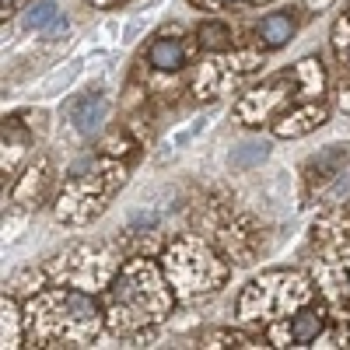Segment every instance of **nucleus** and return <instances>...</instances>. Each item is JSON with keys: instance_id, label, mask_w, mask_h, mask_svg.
Returning a JSON list of instances; mask_svg holds the SVG:
<instances>
[{"instance_id": "obj_1", "label": "nucleus", "mask_w": 350, "mask_h": 350, "mask_svg": "<svg viewBox=\"0 0 350 350\" xmlns=\"http://www.w3.org/2000/svg\"><path fill=\"white\" fill-rule=\"evenodd\" d=\"M70 112H74V123H77L81 133H95L102 126V120H105V98L102 95H88V98L74 102Z\"/></svg>"}, {"instance_id": "obj_2", "label": "nucleus", "mask_w": 350, "mask_h": 350, "mask_svg": "<svg viewBox=\"0 0 350 350\" xmlns=\"http://www.w3.org/2000/svg\"><path fill=\"white\" fill-rule=\"evenodd\" d=\"M25 28H36V32H56V28H67V21L60 18L56 4H32L21 18Z\"/></svg>"}, {"instance_id": "obj_3", "label": "nucleus", "mask_w": 350, "mask_h": 350, "mask_svg": "<svg viewBox=\"0 0 350 350\" xmlns=\"http://www.w3.org/2000/svg\"><path fill=\"white\" fill-rule=\"evenodd\" d=\"M291 36H295V21L287 14H270L259 21V39L267 46H284V42H291Z\"/></svg>"}, {"instance_id": "obj_4", "label": "nucleus", "mask_w": 350, "mask_h": 350, "mask_svg": "<svg viewBox=\"0 0 350 350\" xmlns=\"http://www.w3.org/2000/svg\"><path fill=\"white\" fill-rule=\"evenodd\" d=\"M319 329H323V312H298L295 319H291V340L295 343H308V340H315L319 336Z\"/></svg>"}, {"instance_id": "obj_5", "label": "nucleus", "mask_w": 350, "mask_h": 350, "mask_svg": "<svg viewBox=\"0 0 350 350\" xmlns=\"http://www.w3.org/2000/svg\"><path fill=\"white\" fill-rule=\"evenodd\" d=\"M179 64H183V46L175 39H158L151 46V67H158V70H179Z\"/></svg>"}, {"instance_id": "obj_6", "label": "nucleus", "mask_w": 350, "mask_h": 350, "mask_svg": "<svg viewBox=\"0 0 350 350\" xmlns=\"http://www.w3.org/2000/svg\"><path fill=\"white\" fill-rule=\"evenodd\" d=\"M267 154H270V144L267 140H249V144H239V148L231 151V165H235V168H252Z\"/></svg>"}, {"instance_id": "obj_7", "label": "nucleus", "mask_w": 350, "mask_h": 350, "mask_svg": "<svg viewBox=\"0 0 350 350\" xmlns=\"http://www.w3.org/2000/svg\"><path fill=\"white\" fill-rule=\"evenodd\" d=\"M347 161V148H329V151H323L315 161H312V179H319V172H326V179L329 175H340V165Z\"/></svg>"}, {"instance_id": "obj_8", "label": "nucleus", "mask_w": 350, "mask_h": 350, "mask_svg": "<svg viewBox=\"0 0 350 350\" xmlns=\"http://www.w3.org/2000/svg\"><path fill=\"white\" fill-rule=\"evenodd\" d=\"M200 42L207 49H224V46H231V32L217 21H207V25H200Z\"/></svg>"}, {"instance_id": "obj_9", "label": "nucleus", "mask_w": 350, "mask_h": 350, "mask_svg": "<svg viewBox=\"0 0 350 350\" xmlns=\"http://www.w3.org/2000/svg\"><path fill=\"white\" fill-rule=\"evenodd\" d=\"M343 196H350V179H347V183L340 179V183L333 186V193H329V200H343Z\"/></svg>"}, {"instance_id": "obj_10", "label": "nucleus", "mask_w": 350, "mask_h": 350, "mask_svg": "<svg viewBox=\"0 0 350 350\" xmlns=\"http://www.w3.org/2000/svg\"><path fill=\"white\" fill-rule=\"evenodd\" d=\"M315 4H326V0H308V8H315Z\"/></svg>"}, {"instance_id": "obj_11", "label": "nucleus", "mask_w": 350, "mask_h": 350, "mask_svg": "<svg viewBox=\"0 0 350 350\" xmlns=\"http://www.w3.org/2000/svg\"><path fill=\"white\" fill-rule=\"evenodd\" d=\"M221 4H239V0H221Z\"/></svg>"}]
</instances>
